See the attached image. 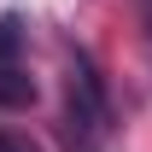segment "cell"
<instances>
[{"label":"cell","mask_w":152,"mask_h":152,"mask_svg":"<svg viewBox=\"0 0 152 152\" xmlns=\"http://www.w3.org/2000/svg\"><path fill=\"white\" fill-rule=\"evenodd\" d=\"M70 123H76L82 140H105L111 134V94H105V82H99L88 53H70Z\"/></svg>","instance_id":"cell-1"},{"label":"cell","mask_w":152,"mask_h":152,"mask_svg":"<svg viewBox=\"0 0 152 152\" xmlns=\"http://www.w3.org/2000/svg\"><path fill=\"white\" fill-rule=\"evenodd\" d=\"M18 47H23V23L0 18V64H18Z\"/></svg>","instance_id":"cell-3"},{"label":"cell","mask_w":152,"mask_h":152,"mask_svg":"<svg viewBox=\"0 0 152 152\" xmlns=\"http://www.w3.org/2000/svg\"><path fill=\"white\" fill-rule=\"evenodd\" d=\"M0 152H23V146H18V140H6V134H0Z\"/></svg>","instance_id":"cell-4"},{"label":"cell","mask_w":152,"mask_h":152,"mask_svg":"<svg viewBox=\"0 0 152 152\" xmlns=\"http://www.w3.org/2000/svg\"><path fill=\"white\" fill-rule=\"evenodd\" d=\"M0 105H6V111L35 105V76H23L18 64H0Z\"/></svg>","instance_id":"cell-2"}]
</instances>
